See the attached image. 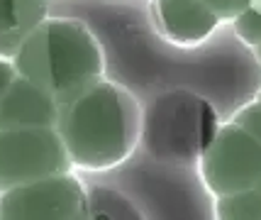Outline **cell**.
<instances>
[{
	"label": "cell",
	"instance_id": "obj_10",
	"mask_svg": "<svg viewBox=\"0 0 261 220\" xmlns=\"http://www.w3.org/2000/svg\"><path fill=\"white\" fill-rule=\"evenodd\" d=\"M232 25H234V32L244 44H249L251 49L261 44V0H254L249 8H244L232 20Z\"/></svg>",
	"mask_w": 261,
	"mask_h": 220
},
{
	"label": "cell",
	"instance_id": "obj_9",
	"mask_svg": "<svg viewBox=\"0 0 261 220\" xmlns=\"http://www.w3.org/2000/svg\"><path fill=\"white\" fill-rule=\"evenodd\" d=\"M220 218H261V186L217 198Z\"/></svg>",
	"mask_w": 261,
	"mask_h": 220
},
{
	"label": "cell",
	"instance_id": "obj_3",
	"mask_svg": "<svg viewBox=\"0 0 261 220\" xmlns=\"http://www.w3.org/2000/svg\"><path fill=\"white\" fill-rule=\"evenodd\" d=\"M200 176L217 198L261 186V142L234 120L220 125L200 154Z\"/></svg>",
	"mask_w": 261,
	"mask_h": 220
},
{
	"label": "cell",
	"instance_id": "obj_11",
	"mask_svg": "<svg viewBox=\"0 0 261 220\" xmlns=\"http://www.w3.org/2000/svg\"><path fill=\"white\" fill-rule=\"evenodd\" d=\"M203 3L220 17V22H232L244 8H249L254 0H203Z\"/></svg>",
	"mask_w": 261,
	"mask_h": 220
},
{
	"label": "cell",
	"instance_id": "obj_4",
	"mask_svg": "<svg viewBox=\"0 0 261 220\" xmlns=\"http://www.w3.org/2000/svg\"><path fill=\"white\" fill-rule=\"evenodd\" d=\"M79 218H88V188L73 169L34 179L0 193V220Z\"/></svg>",
	"mask_w": 261,
	"mask_h": 220
},
{
	"label": "cell",
	"instance_id": "obj_6",
	"mask_svg": "<svg viewBox=\"0 0 261 220\" xmlns=\"http://www.w3.org/2000/svg\"><path fill=\"white\" fill-rule=\"evenodd\" d=\"M57 117L59 103L24 76H17L0 95V130L54 128Z\"/></svg>",
	"mask_w": 261,
	"mask_h": 220
},
{
	"label": "cell",
	"instance_id": "obj_7",
	"mask_svg": "<svg viewBox=\"0 0 261 220\" xmlns=\"http://www.w3.org/2000/svg\"><path fill=\"white\" fill-rule=\"evenodd\" d=\"M156 17L164 35L176 44H200L220 25L203 0H156Z\"/></svg>",
	"mask_w": 261,
	"mask_h": 220
},
{
	"label": "cell",
	"instance_id": "obj_15",
	"mask_svg": "<svg viewBox=\"0 0 261 220\" xmlns=\"http://www.w3.org/2000/svg\"><path fill=\"white\" fill-rule=\"evenodd\" d=\"M259 101H261V93H259Z\"/></svg>",
	"mask_w": 261,
	"mask_h": 220
},
{
	"label": "cell",
	"instance_id": "obj_12",
	"mask_svg": "<svg viewBox=\"0 0 261 220\" xmlns=\"http://www.w3.org/2000/svg\"><path fill=\"white\" fill-rule=\"evenodd\" d=\"M234 123L242 125L247 132H251V135L261 142V101L244 105L237 115H234Z\"/></svg>",
	"mask_w": 261,
	"mask_h": 220
},
{
	"label": "cell",
	"instance_id": "obj_5",
	"mask_svg": "<svg viewBox=\"0 0 261 220\" xmlns=\"http://www.w3.org/2000/svg\"><path fill=\"white\" fill-rule=\"evenodd\" d=\"M71 169L57 128L0 130V193Z\"/></svg>",
	"mask_w": 261,
	"mask_h": 220
},
{
	"label": "cell",
	"instance_id": "obj_14",
	"mask_svg": "<svg viewBox=\"0 0 261 220\" xmlns=\"http://www.w3.org/2000/svg\"><path fill=\"white\" fill-rule=\"evenodd\" d=\"M254 54H256V61H259V64H261V44H256V46H254Z\"/></svg>",
	"mask_w": 261,
	"mask_h": 220
},
{
	"label": "cell",
	"instance_id": "obj_8",
	"mask_svg": "<svg viewBox=\"0 0 261 220\" xmlns=\"http://www.w3.org/2000/svg\"><path fill=\"white\" fill-rule=\"evenodd\" d=\"M46 17L49 0H0V57H15L20 44Z\"/></svg>",
	"mask_w": 261,
	"mask_h": 220
},
{
	"label": "cell",
	"instance_id": "obj_1",
	"mask_svg": "<svg viewBox=\"0 0 261 220\" xmlns=\"http://www.w3.org/2000/svg\"><path fill=\"white\" fill-rule=\"evenodd\" d=\"M142 120L135 93L102 79L59 108L54 128L73 172L100 174L132 157L142 137Z\"/></svg>",
	"mask_w": 261,
	"mask_h": 220
},
{
	"label": "cell",
	"instance_id": "obj_13",
	"mask_svg": "<svg viewBox=\"0 0 261 220\" xmlns=\"http://www.w3.org/2000/svg\"><path fill=\"white\" fill-rule=\"evenodd\" d=\"M20 76V71L15 66V61L8 57H0V95L10 88V83Z\"/></svg>",
	"mask_w": 261,
	"mask_h": 220
},
{
	"label": "cell",
	"instance_id": "obj_2",
	"mask_svg": "<svg viewBox=\"0 0 261 220\" xmlns=\"http://www.w3.org/2000/svg\"><path fill=\"white\" fill-rule=\"evenodd\" d=\"M20 76L49 93L59 108L105 79V54L93 30L76 17H46L15 52Z\"/></svg>",
	"mask_w": 261,
	"mask_h": 220
}]
</instances>
